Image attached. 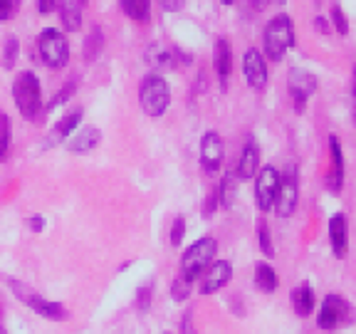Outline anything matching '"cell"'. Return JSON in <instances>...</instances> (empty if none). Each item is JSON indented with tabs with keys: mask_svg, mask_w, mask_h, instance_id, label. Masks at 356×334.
Instances as JSON below:
<instances>
[{
	"mask_svg": "<svg viewBox=\"0 0 356 334\" xmlns=\"http://www.w3.org/2000/svg\"><path fill=\"white\" fill-rule=\"evenodd\" d=\"M252 3V8H257V10H262V8H267L270 6V3H273V0H250Z\"/></svg>",
	"mask_w": 356,
	"mask_h": 334,
	"instance_id": "cell-42",
	"label": "cell"
},
{
	"mask_svg": "<svg viewBox=\"0 0 356 334\" xmlns=\"http://www.w3.org/2000/svg\"><path fill=\"white\" fill-rule=\"evenodd\" d=\"M38 57L47 70H62L70 62L67 35L57 28H44L38 38Z\"/></svg>",
	"mask_w": 356,
	"mask_h": 334,
	"instance_id": "cell-6",
	"label": "cell"
},
{
	"mask_svg": "<svg viewBox=\"0 0 356 334\" xmlns=\"http://www.w3.org/2000/svg\"><path fill=\"white\" fill-rule=\"evenodd\" d=\"M28 228L33 230V233H42V230H44V218L42 216H33L28 221Z\"/></svg>",
	"mask_w": 356,
	"mask_h": 334,
	"instance_id": "cell-40",
	"label": "cell"
},
{
	"mask_svg": "<svg viewBox=\"0 0 356 334\" xmlns=\"http://www.w3.org/2000/svg\"><path fill=\"white\" fill-rule=\"evenodd\" d=\"M218 206H220V203H218V191H211V193H208V198H206V206H203V216L211 218L213 213H216Z\"/></svg>",
	"mask_w": 356,
	"mask_h": 334,
	"instance_id": "cell-36",
	"label": "cell"
},
{
	"mask_svg": "<svg viewBox=\"0 0 356 334\" xmlns=\"http://www.w3.org/2000/svg\"><path fill=\"white\" fill-rule=\"evenodd\" d=\"M82 0H57V13H60V22L67 33H77L82 28Z\"/></svg>",
	"mask_w": 356,
	"mask_h": 334,
	"instance_id": "cell-21",
	"label": "cell"
},
{
	"mask_svg": "<svg viewBox=\"0 0 356 334\" xmlns=\"http://www.w3.org/2000/svg\"><path fill=\"white\" fill-rule=\"evenodd\" d=\"M74 92H77V79H67L65 87H62L60 92H57V95L50 100V104H47V111H55L57 106L67 104V102H70L74 97Z\"/></svg>",
	"mask_w": 356,
	"mask_h": 334,
	"instance_id": "cell-29",
	"label": "cell"
},
{
	"mask_svg": "<svg viewBox=\"0 0 356 334\" xmlns=\"http://www.w3.org/2000/svg\"><path fill=\"white\" fill-rule=\"evenodd\" d=\"M351 92H354V97H356V67H354V77H351Z\"/></svg>",
	"mask_w": 356,
	"mask_h": 334,
	"instance_id": "cell-43",
	"label": "cell"
},
{
	"mask_svg": "<svg viewBox=\"0 0 356 334\" xmlns=\"http://www.w3.org/2000/svg\"><path fill=\"white\" fill-rule=\"evenodd\" d=\"M184 238H186V218L176 216V218H173L171 233H168V240H171L173 248H178V245L184 243Z\"/></svg>",
	"mask_w": 356,
	"mask_h": 334,
	"instance_id": "cell-32",
	"label": "cell"
},
{
	"mask_svg": "<svg viewBox=\"0 0 356 334\" xmlns=\"http://www.w3.org/2000/svg\"><path fill=\"white\" fill-rule=\"evenodd\" d=\"M102 141V132L97 127H82L67 139V149L72 151V154L82 156V154H89V151H95Z\"/></svg>",
	"mask_w": 356,
	"mask_h": 334,
	"instance_id": "cell-20",
	"label": "cell"
},
{
	"mask_svg": "<svg viewBox=\"0 0 356 334\" xmlns=\"http://www.w3.org/2000/svg\"><path fill=\"white\" fill-rule=\"evenodd\" d=\"M0 334H8V332H6V327H3V324H0Z\"/></svg>",
	"mask_w": 356,
	"mask_h": 334,
	"instance_id": "cell-46",
	"label": "cell"
},
{
	"mask_svg": "<svg viewBox=\"0 0 356 334\" xmlns=\"http://www.w3.org/2000/svg\"><path fill=\"white\" fill-rule=\"evenodd\" d=\"M257 243H260L262 255L275 257V243H273V235H270V225H267V221H257Z\"/></svg>",
	"mask_w": 356,
	"mask_h": 334,
	"instance_id": "cell-28",
	"label": "cell"
},
{
	"mask_svg": "<svg viewBox=\"0 0 356 334\" xmlns=\"http://www.w3.org/2000/svg\"><path fill=\"white\" fill-rule=\"evenodd\" d=\"M280 280L277 273H275V267L270 262H257L255 265V287L265 295H273L275 289H277Z\"/></svg>",
	"mask_w": 356,
	"mask_h": 334,
	"instance_id": "cell-24",
	"label": "cell"
},
{
	"mask_svg": "<svg viewBox=\"0 0 356 334\" xmlns=\"http://www.w3.org/2000/svg\"><path fill=\"white\" fill-rule=\"evenodd\" d=\"M243 74H245V82L250 84L252 89H265L267 87V60L257 47H250V50H245L243 55Z\"/></svg>",
	"mask_w": 356,
	"mask_h": 334,
	"instance_id": "cell-15",
	"label": "cell"
},
{
	"mask_svg": "<svg viewBox=\"0 0 356 334\" xmlns=\"http://www.w3.org/2000/svg\"><path fill=\"white\" fill-rule=\"evenodd\" d=\"M332 28L339 35H349V20L339 6H332Z\"/></svg>",
	"mask_w": 356,
	"mask_h": 334,
	"instance_id": "cell-33",
	"label": "cell"
},
{
	"mask_svg": "<svg viewBox=\"0 0 356 334\" xmlns=\"http://www.w3.org/2000/svg\"><path fill=\"white\" fill-rule=\"evenodd\" d=\"M329 243H332V253L339 260H344L349 253V223H346L344 213H334L329 218Z\"/></svg>",
	"mask_w": 356,
	"mask_h": 334,
	"instance_id": "cell-17",
	"label": "cell"
},
{
	"mask_svg": "<svg viewBox=\"0 0 356 334\" xmlns=\"http://www.w3.org/2000/svg\"><path fill=\"white\" fill-rule=\"evenodd\" d=\"M295 47V22L289 15H275L262 30V55L270 62H280Z\"/></svg>",
	"mask_w": 356,
	"mask_h": 334,
	"instance_id": "cell-1",
	"label": "cell"
},
{
	"mask_svg": "<svg viewBox=\"0 0 356 334\" xmlns=\"http://www.w3.org/2000/svg\"><path fill=\"white\" fill-rule=\"evenodd\" d=\"M218 203H220L222 208H233L235 203V191H238V176L233 173H225L220 181V186H218Z\"/></svg>",
	"mask_w": 356,
	"mask_h": 334,
	"instance_id": "cell-26",
	"label": "cell"
},
{
	"mask_svg": "<svg viewBox=\"0 0 356 334\" xmlns=\"http://www.w3.org/2000/svg\"><path fill=\"white\" fill-rule=\"evenodd\" d=\"M104 42H106L104 30H102L99 25H92V30H89L87 38H84V42H82V57L87 65L99 60V55L104 52Z\"/></svg>",
	"mask_w": 356,
	"mask_h": 334,
	"instance_id": "cell-23",
	"label": "cell"
},
{
	"mask_svg": "<svg viewBox=\"0 0 356 334\" xmlns=\"http://www.w3.org/2000/svg\"><path fill=\"white\" fill-rule=\"evenodd\" d=\"M146 62H149L154 70H173L178 65H191V55H186L184 50H178V47H168V45L161 42H154L146 47L144 52Z\"/></svg>",
	"mask_w": 356,
	"mask_h": 334,
	"instance_id": "cell-11",
	"label": "cell"
},
{
	"mask_svg": "<svg viewBox=\"0 0 356 334\" xmlns=\"http://www.w3.org/2000/svg\"><path fill=\"white\" fill-rule=\"evenodd\" d=\"M166 334H171V332H166Z\"/></svg>",
	"mask_w": 356,
	"mask_h": 334,
	"instance_id": "cell-50",
	"label": "cell"
},
{
	"mask_svg": "<svg viewBox=\"0 0 356 334\" xmlns=\"http://www.w3.org/2000/svg\"><path fill=\"white\" fill-rule=\"evenodd\" d=\"M216 253H218L216 238H211V235L198 238L191 248H186L184 257H181V275L188 283H195L200 275L206 273V267L216 260Z\"/></svg>",
	"mask_w": 356,
	"mask_h": 334,
	"instance_id": "cell-5",
	"label": "cell"
},
{
	"mask_svg": "<svg viewBox=\"0 0 356 334\" xmlns=\"http://www.w3.org/2000/svg\"><path fill=\"white\" fill-rule=\"evenodd\" d=\"M314 28H317L319 33H329V25H327L324 17H314Z\"/></svg>",
	"mask_w": 356,
	"mask_h": 334,
	"instance_id": "cell-41",
	"label": "cell"
},
{
	"mask_svg": "<svg viewBox=\"0 0 356 334\" xmlns=\"http://www.w3.org/2000/svg\"><path fill=\"white\" fill-rule=\"evenodd\" d=\"M8 285H10L13 295H15L22 305L28 307V310H33L35 315H40V317L50 319V322H65V319H70V312H67V307L62 305V302L47 300V297L40 295L38 289L17 283V280H10Z\"/></svg>",
	"mask_w": 356,
	"mask_h": 334,
	"instance_id": "cell-4",
	"label": "cell"
},
{
	"mask_svg": "<svg viewBox=\"0 0 356 334\" xmlns=\"http://www.w3.org/2000/svg\"><path fill=\"white\" fill-rule=\"evenodd\" d=\"M198 280L200 295H216L218 289H222L233 280V265L228 260H213Z\"/></svg>",
	"mask_w": 356,
	"mask_h": 334,
	"instance_id": "cell-13",
	"label": "cell"
},
{
	"mask_svg": "<svg viewBox=\"0 0 356 334\" xmlns=\"http://www.w3.org/2000/svg\"><path fill=\"white\" fill-rule=\"evenodd\" d=\"M297 200H300V178H297V168L287 166V171L280 176L277 196H275V213L280 218H289L297 211Z\"/></svg>",
	"mask_w": 356,
	"mask_h": 334,
	"instance_id": "cell-8",
	"label": "cell"
},
{
	"mask_svg": "<svg viewBox=\"0 0 356 334\" xmlns=\"http://www.w3.org/2000/svg\"><path fill=\"white\" fill-rule=\"evenodd\" d=\"M13 102L25 119H35L42 109V84L33 70H25L13 82Z\"/></svg>",
	"mask_w": 356,
	"mask_h": 334,
	"instance_id": "cell-3",
	"label": "cell"
},
{
	"mask_svg": "<svg viewBox=\"0 0 356 334\" xmlns=\"http://www.w3.org/2000/svg\"><path fill=\"white\" fill-rule=\"evenodd\" d=\"M82 117H84V109H82V106H74V109L65 111V114H62V117L55 122V127L50 129L47 139H44V146L50 149V146L65 144V141L70 139V136H72V134L79 129V124H82Z\"/></svg>",
	"mask_w": 356,
	"mask_h": 334,
	"instance_id": "cell-14",
	"label": "cell"
},
{
	"mask_svg": "<svg viewBox=\"0 0 356 334\" xmlns=\"http://www.w3.org/2000/svg\"><path fill=\"white\" fill-rule=\"evenodd\" d=\"M84 3H87V0H82V6H84Z\"/></svg>",
	"mask_w": 356,
	"mask_h": 334,
	"instance_id": "cell-49",
	"label": "cell"
},
{
	"mask_svg": "<svg viewBox=\"0 0 356 334\" xmlns=\"http://www.w3.org/2000/svg\"><path fill=\"white\" fill-rule=\"evenodd\" d=\"M17 55H20V42H17V38H8L6 50H3V67H6V70H13L17 62Z\"/></svg>",
	"mask_w": 356,
	"mask_h": 334,
	"instance_id": "cell-31",
	"label": "cell"
},
{
	"mask_svg": "<svg viewBox=\"0 0 356 334\" xmlns=\"http://www.w3.org/2000/svg\"><path fill=\"white\" fill-rule=\"evenodd\" d=\"M156 3H159L166 13H178L181 8H184L186 0H156Z\"/></svg>",
	"mask_w": 356,
	"mask_h": 334,
	"instance_id": "cell-38",
	"label": "cell"
},
{
	"mask_svg": "<svg viewBox=\"0 0 356 334\" xmlns=\"http://www.w3.org/2000/svg\"><path fill=\"white\" fill-rule=\"evenodd\" d=\"M22 0H0V22H8L17 15Z\"/></svg>",
	"mask_w": 356,
	"mask_h": 334,
	"instance_id": "cell-34",
	"label": "cell"
},
{
	"mask_svg": "<svg viewBox=\"0 0 356 334\" xmlns=\"http://www.w3.org/2000/svg\"><path fill=\"white\" fill-rule=\"evenodd\" d=\"M181 334H198L195 332V327H193V312H186L184 315V319H181Z\"/></svg>",
	"mask_w": 356,
	"mask_h": 334,
	"instance_id": "cell-37",
	"label": "cell"
},
{
	"mask_svg": "<svg viewBox=\"0 0 356 334\" xmlns=\"http://www.w3.org/2000/svg\"><path fill=\"white\" fill-rule=\"evenodd\" d=\"M0 324H3V305H0Z\"/></svg>",
	"mask_w": 356,
	"mask_h": 334,
	"instance_id": "cell-45",
	"label": "cell"
},
{
	"mask_svg": "<svg viewBox=\"0 0 356 334\" xmlns=\"http://www.w3.org/2000/svg\"><path fill=\"white\" fill-rule=\"evenodd\" d=\"M191 287H193V283H188L184 275H178V278L171 283V297L176 302H186L191 297Z\"/></svg>",
	"mask_w": 356,
	"mask_h": 334,
	"instance_id": "cell-30",
	"label": "cell"
},
{
	"mask_svg": "<svg viewBox=\"0 0 356 334\" xmlns=\"http://www.w3.org/2000/svg\"><path fill=\"white\" fill-rule=\"evenodd\" d=\"M354 322V307L349 305V300H344L341 295H327L322 300L317 315V327L324 332H334V329L346 327Z\"/></svg>",
	"mask_w": 356,
	"mask_h": 334,
	"instance_id": "cell-7",
	"label": "cell"
},
{
	"mask_svg": "<svg viewBox=\"0 0 356 334\" xmlns=\"http://www.w3.org/2000/svg\"><path fill=\"white\" fill-rule=\"evenodd\" d=\"M317 87H319V82L312 72H307L302 67H292V70H289L287 92H289V97H292V104H295L297 114H302V111L307 109V102L317 92Z\"/></svg>",
	"mask_w": 356,
	"mask_h": 334,
	"instance_id": "cell-9",
	"label": "cell"
},
{
	"mask_svg": "<svg viewBox=\"0 0 356 334\" xmlns=\"http://www.w3.org/2000/svg\"><path fill=\"white\" fill-rule=\"evenodd\" d=\"M225 159V144L218 132H206L200 139V166L206 173H218Z\"/></svg>",
	"mask_w": 356,
	"mask_h": 334,
	"instance_id": "cell-12",
	"label": "cell"
},
{
	"mask_svg": "<svg viewBox=\"0 0 356 334\" xmlns=\"http://www.w3.org/2000/svg\"><path fill=\"white\" fill-rule=\"evenodd\" d=\"M10 141H13L10 119H8L6 111H0V164L6 161L8 154H10Z\"/></svg>",
	"mask_w": 356,
	"mask_h": 334,
	"instance_id": "cell-27",
	"label": "cell"
},
{
	"mask_svg": "<svg viewBox=\"0 0 356 334\" xmlns=\"http://www.w3.org/2000/svg\"><path fill=\"white\" fill-rule=\"evenodd\" d=\"M344 151H341V141L337 136H329V173H327V189L332 193H339L344 189Z\"/></svg>",
	"mask_w": 356,
	"mask_h": 334,
	"instance_id": "cell-16",
	"label": "cell"
},
{
	"mask_svg": "<svg viewBox=\"0 0 356 334\" xmlns=\"http://www.w3.org/2000/svg\"><path fill=\"white\" fill-rule=\"evenodd\" d=\"M124 15L134 22H149L151 17V0H119Z\"/></svg>",
	"mask_w": 356,
	"mask_h": 334,
	"instance_id": "cell-25",
	"label": "cell"
},
{
	"mask_svg": "<svg viewBox=\"0 0 356 334\" xmlns=\"http://www.w3.org/2000/svg\"><path fill=\"white\" fill-rule=\"evenodd\" d=\"M220 3H222V6H233L235 0H220Z\"/></svg>",
	"mask_w": 356,
	"mask_h": 334,
	"instance_id": "cell-44",
	"label": "cell"
},
{
	"mask_svg": "<svg viewBox=\"0 0 356 334\" xmlns=\"http://www.w3.org/2000/svg\"><path fill=\"white\" fill-rule=\"evenodd\" d=\"M277 186H280V171L275 166H262L255 173V203L262 213L273 211Z\"/></svg>",
	"mask_w": 356,
	"mask_h": 334,
	"instance_id": "cell-10",
	"label": "cell"
},
{
	"mask_svg": "<svg viewBox=\"0 0 356 334\" xmlns=\"http://www.w3.org/2000/svg\"><path fill=\"white\" fill-rule=\"evenodd\" d=\"M314 305H317V295H314L309 283H302L292 289V307H295L300 317H309L312 312H314Z\"/></svg>",
	"mask_w": 356,
	"mask_h": 334,
	"instance_id": "cell-22",
	"label": "cell"
},
{
	"mask_svg": "<svg viewBox=\"0 0 356 334\" xmlns=\"http://www.w3.org/2000/svg\"><path fill=\"white\" fill-rule=\"evenodd\" d=\"M151 297H154V287L151 285H144V287H139V292H136V310L139 312H146L151 307Z\"/></svg>",
	"mask_w": 356,
	"mask_h": 334,
	"instance_id": "cell-35",
	"label": "cell"
},
{
	"mask_svg": "<svg viewBox=\"0 0 356 334\" xmlns=\"http://www.w3.org/2000/svg\"><path fill=\"white\" fill-rule=\"evenodd\" d=\"M139 104L146 117H163L171 104V87L161 72H149L139 84Z\"/></svg>",
	"mask_w": 356,
	"mask_h": 334,
	"instance_id": "cell-2",
	"label": "cell"
},
{
	"mask_svg": "<svg viewBox=\"0 0 356 334\" xmlns=\"http://www.w3.org/2000/svg\"><path fill=\"white\" fill-rule=\"evenodd\" d=\"M57 8V0H38V10L40 15H50L52 10Z\"/></svg>",
	"mask_w": 356,
	"mask_h": 334,
	"instance_id": "cell-39",
	"label": "cell"
},
{
	"mask_svg": "<svg viewBox=\"0 0 356 334\" xmlns=\"http://www.w3.org/2000/svg\"><path fill=\"white\" fill-rule=\"evenodd\" d=\"M257 171H260V146H257L255 139H248L243 151H240L235 176H238V181H250V178H255Z\"/></svg>",
	"mask_w": 356,
	"mask_h": 334,
	"instance_id": "cell-19",
	"label": "cell"
},
{
	"mask_svg": "<svg viewBox=\"0 0 356 334\" xmlns=\"http://www.w3.org/2000/svg\"><path fill=\"white\" fill-rule=\"evenodd\" d=\"M275 3H284V0H275Z\"/></svg>",
	"mask_w": 356,
	"mask_h": 334,
	"instance_id": "cell-48",
	"label": "cell"
},
{
	"mask_svg": "<svg viewBox=\"0 0 356 334\" xmlns=\"http://www.w3.org/2000/svg\"><path fill=\"white\" fill-rule=\"evenodd\" d=\"M354 124H356V106H354Z\"/></svg>",
	"mask_w": 356,
	"mask_h": 334,
	"instance_id": "cell-47",
	"label": "cell"
},
{
	"mask_svg": "<svg viewBox=\"0 0 356 334\" xmlns=\"http://www.w3.org/2000/svg\"><path fill=\"white\" fill-rule=\"evenodd\" d=\"M213 67H216V74L220 79V87H228V79L233 74V47H230L228 38H218L216 47H213Z\"/></svg>",
	"mask_w": 356,
	"mask_h": 334,
	"instance_id": "cell-18",
	"label": "cell"
}]
</instances>
